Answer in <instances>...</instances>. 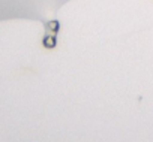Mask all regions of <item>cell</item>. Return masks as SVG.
I'll use <instances>...</instances> for the list:
<instances>
[{"mask_svg": "<svg viewBox=\"0 0 153 142\" xmlns=\"http://www.w3.org/2000/svg\"><path fill=\"white\" fill-rule=\"evenodd\" d=\"M42 45H44L45 48H48V49H53V48L57 45V39H56V36H54V35H48V36H45V38L42 39Z\"/></svg>", "mask_w": 153, "mask_h": 142, "instance_id": "2", "label": "cell"}, {"mask_svg": "<svg viewBox=\"0 0 153 142\" xmlns=\"http://www.w3.org/2000/svg\"><path fill=\"white\" fill-rule=\"evenodd\" d=\"M45 29H47V32H51L53 35H56V33H59V30H60V23H59L57 20L47 21V23H45Z\"/></svg>", "mask_w": 153, "mask_h": 142, "instance_id": "1", "label": "cell"}]
</instances>
